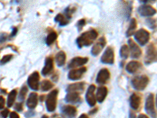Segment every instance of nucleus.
Returning <instances> with one entry per match:
<instances>
[{"label":"nucleus","instance_id":"2f4dec72","mask_svg":"<svg viewBox=\"0 0 157 118\" xmlns=\"http://www.w3.org/2000/svg\"><path fill=\"white\" fill-rule=\"evenodd\" d=\"M147 24L149 25V27L151 28V29H155V28L156 27L155 20L153 19H148V21H147Z\"/></svg>","mask_w":157,"mask_h":118},{"label":"nucleus","instance_id":"a19ab883","mask_svg":"<svg viewBox=\"0 0 157 118\" xmlns=\"http://www.w3.org/2000/svg\"><path fill=\"white\" fill-rule=\"evenodd\" d=\"M16 33H17V29H13V33H12V36H14Z\"/></svg>","mask_w":157,"mask_h":118},{"label":"nucleus","instance_id":"5701e85b","mask_svg":"<svg viewBox=\"0 0 157 118\" xmlns=\"http://www.w3.org/2000/svg\"><path fill=\"white\" fill-rule=\"evenodd\" d=\"M65 99L68 102L75 103V102H78L80 100V97H79V94L76 93V92H68Z\"/></svg>","mask_w":157,"mask_h":118},{"label":"nucleus","instance_id":"dca6fc26","mask_svg":"<svg viewBox=\"0 0 157 118\" xmlns=\"http://www.w3.org/2000/svg\"><path fill=\"white\" fill-rule=\"evenodd\" d=\"M54 69V61L51 57H47L46 59V64L44 68L42 70V74L43 76H47Z\"/></svg>","mask_w":157,"mask_h":118},{"label":"nucleus","instance_id":"2eb2a0df","mask_svg":"<svg viewBox=\"0 0 157 118\" xmlns=\"http://www.w3.org/2000/svg\"><path fill=\"white\" fill-rule=\"evenodd\" d=\"M88 61L87 57H76L71 60L68 65V68L70 69H74L76 67H79L83 65L84 64H86Z\"/></svg>","mask_w":157,"mask_h":118},{"label":"nucleus","instance_id":"4be33fe9","mask_svg":"<svg viewBox=\"0 0 157 118\" xmlns=\"http://www.w3.org/2000/svg\"><path fill=\"white\" fill-rule=\"evenodd\" d=\"M38 103V95L36 93H31L27 101V106L30 109H34Z\"/></svg>","mask_w":157,"mask_h":118},{"label":"nucleus","instance_id":"20e7f679","mask_svg":"<svg viewBox=\"0 0 157 118\" xmlns=\"http://www.w3.org/2000/svg\"><path fill=\"white\" fill-rule=\"evenodd\" d=\"M134 37H135V39L137 40V43L141 46H144L148 42L150 36L149 33L145 29H141L134 34Z\"/></svg>","mask_w":157,"mask_h":118},{"label":"nucleus","instance_id":"c756f323","mask_svg":"<svg viewBox=\"0 0 157 118\" xmlns=\"http://www.w3.org/2000/svg\"><path fill=\"white\" fill-rule=\"evenodd\" d=\"M129 52H130V49H129L127 45H123V47H121L120 50V55L123 58H127L129 56Z\"/></svg>","mask_w":157,"mask_h":118},{"label":"nucleus","instance_id":"cd10ccee","mask_svg":"<svg viewBox=\"0 0 157 118\" xmlns=\"http://www.w3.org/2000/svg\"><path fill=\"white\" fill-rule=\"evenodd\" d=\"M57 35L55 32H50V34L48 35V36L47 37V40H46V42H47V44L49 45V46H50V45H51L52 43H54L56 39H57Z\"/></svg>","mask_w":157,"mask_h":118},{"label":"nucleus","instance_id":"f257e3e1","mask_svg":"<svg viewBox=\"0 0 157 118\" xmlns=\"http://www.w3.org/2000/svg\"><path fill=\"white\" fill-rule=\"evenodd\" d=\"M98 37V32L94 29L87 31L81 35L77 39V43L79 47H84V46H90L93 43L96 38Z\"/></svg>","mask_w":157,"mask_h":118},{"label":"nucleus","instance_id":"4c0bfd02","mask_svg":"<svg viewBox=\"0 0 157 118\" xmlns=\"http://www.w3.org/2000/svg\"><path fill=\"white\" fill-rule=\"evenodd\" d=\"M84 24H85V21H84V20H81L80 22H78V26H80V29H81V28L83 26Z\"/></svg>","mask_w":157,"mask_h":118},{"label":"nucleus","instance_id":"0eeeda50","mask_svg":"<svg viewBox=\"0 0 157 118\" xmlns=\"http://www.w3.org/2000/svg\"><path fill=\"white\" fill-rule=\"evenodd\" d=\"M96 88L94 85H90L88 88L87 91H86V99L87 103L89 104L90 106H94L95 104L97 102L96 96L94 95V91Z\"/></svg>","mask_w":157,"mask_h":118},{"label":"nucleus","instance_id":"72a5a7b5","mask_svg":"<svg viewBox=\"0 0 157 118\" xmlns=\"http://www.w3.org/2000/svg\"><path fill=\"white\" fill-rule=\"evenodd\" d=\"M4 106H5V99L3 97L0 96V109H3Z\"/></svg>","mask_w":157,"mask_h":118},{"label":"nucleus","instance_id":"c9c22d12","mask_svg":"<svg viewBox=\"0 0 157 118\" xmlns=\"http://www.w3.org/2000/svg\"><path fill=\"white\" fill-rule=\"evenodd\" d=\"M10 114V113H9V110H8L7 109H4L3 111H2V116L3 118H6L8 116V115Z\"/></svg>","mask_w":157,"mask_h":118},{"label":"nucleus","instance_id":"423d86ee","mask_svg":"<svg viewBox=\"0 0 157 118\" xmlns=\"http://www.w3.org/2000/svg\"><path fill=\"white\" fill-rule=\"evenodd\" d=\"M39 74L37 72H35L28 79V84L31 89L37 91L39 88Z\"/></svg>","mask_w":157,"mask_h":118},{"label":"nucleus","instance_id":"393cba45","mask_svg":"<svg viewBox=\"0 0 157 118\" xmlns=\"http://www.w3.org/2000/svg\"><path fill=\"white\" fill-rule=\"evenodd\" d=\"M136 29H137V22H136L135 18H133V19H131V21H130V26H129V29L127 32V36H132L134 33V32H135Z\"/></svg>","mask_w":157,"mask_h":118},{"label":"nucleus","instance_id":"412c9836","mask_svg":"<svg viewBox=\"0 0 157 118\" xmlns=\"http://www.w3.org/2000/svg\"><path fill=\"white\" fill-rule=\"evenodd\" d=\"M62 112L69 118H74L76 115V109L74 106H65L62 108Z\"/></svg>","mask_w":157,"mask_h":118},{"label":"nucleus","instance_id":"f03ea898","mask_svg":"<svg viewBox=\"0 0 157 118\" xmlns=\"http://www.w3.org/2000/svg\"><path fill=\"white\" fill-rule=\"evenodd\" d=\"M132 85L137 91L145 90L148 84V78L146 76H138L132 79Z\"/></svg>","mask_w":157,"mask_h":118},{"label":"nucleus","instance_id":"aec40b11","mask_svg":"<svg viewBox=\"0 0 157 118\" xmlns=\"http://www.w3.org/2000/svg\"><path fill=\"white\" fill-rule=\"evenodd\" d=\"M108 94V90L105 87H100L98 88L96 94V99L98 102H102L106 98Z\"/></svg>","mask_w":157,"mask_h":118},{"label":"nucleus","instance_id":"4468645a","mask_svg":"<svg viewBox=\"0 0 157 118\" xmlns=\"http://www.w3.org/2000/svg\"><path fill=\"white\" fill-rule=\"evenodd\" d=\"M110 77V73L107 69H102L98 73V77H97V83L98 84H105L108 81V80Z\"/></svg>","mask_w":157,"mask_h":118},{"label":"nucleus","instance_id":"ea45409f","mask_svg":"<svg viewBox=\"0 0 157 118\" xmlns=\"http://www.w3.org/2000/svg\"><path fill=\"white\" fill-rule=\"evenodd\" d=\"M79 118H89V117H88V116H86V115L82 114L80 116H79Z\"/></svg>","mask_w":157,"mask_h":118},{"label":"nucleus","instance_id":"7c9ffc66","mask_svg":"<svg viewBox=\"0 0 157 118\" xmlns=\"http://www.w3.org/2000/svg\"><path fill=\"white\" fill-rule=\"evenodd\" d=\"M28 92V88L26 87H23L20 91V95H19V99L20 100L23 101L25 98V95Z\"/></svg>","mask_w":157,"mask_h":118},{"label":"nucleus","instance_id":"9b49d317","mask_svg":"<svg viewBox=\"0 0 157 118\" xmlns=\"http://www.w3.org/2000/svg\"><path fill=\"white\" fill-rule=\"evenodd\" d=\"M157 57V51L155 50V47L153 44H150L147 48L146 52V58H145V62L147 64H149L152 61H155Z\"/></svg>","mask_w":157,"mask_h":118},{"label":"nucleus","instance_id":"7ed1b4c3","mask_svg":"<svg viewBox=\"0 0 157 118\" xmlns=\"http://www.w3.org/2000/svg\"><path fill=\"white\" fill-rule=\"evenodd\" d=\"M57 94H58V91L54 90L47 95L46 106H47V109L49 112H53V111L55 110L56 106H57Z\"/></svg>","mask_w":157,"mask_h":118},{"label":"nucleus","instance_id":"37998d69","mask_svg":"<svg viewBox=\"0 0 157 118\" xmlns=\"http://www.w3.org/2000/svg\"><path fill=\"white\" fill-rule=\"evenodd\" d=\"M42 118H48V117H47V116L44 115V116H43V117H42Z\"/></svg>","mask_w":157,"mask_h":118},{"label":"nucleus","instance_id":"a878e982","mask_svg":"<svg viewBox=\"0 0 157 118\" xmlns=\"http://www.w3.org/2000/svg\"><path fill=\"white\" fill-rule=\"evenodd\" d=\"M17 95V91L16 90H13L10 91V93L8 95V99H7V106L8 107H11V106L13 105L15 101V98H16Z\"/></svg>","mask_w":157,"mask_h":118},{"label":"nucleus","instance_id":"79ce46f5","mask_svg":"<svg viewBox=\"0 0 157 118\" xmlns=\"http://www.w3.org/2000/svg\"><path fill=\"white\" fill-rule=\"evenodd\" d=\"M130 118H135V115L132 112H130Z\"/></svg>","mask_w":157,"mask_h":118},{"label":"nucleus","instance_id":"473e14b6","mask_svg":"<svg viewBox=\"0 0 157 118\" xmlns=\"http://www.w3.org/2000/svg\"><path fill=\"white\" fill-rule=\"evenodd\" d=\"M13 55H11V54H9V55H6L4 56L3 57H2V61H1V64H5V63L8 62V61L10 60L11 58H12Z\"/></svg>","mask_w":157,"mask_h":118},{"label":"nucleus","instance_id":"a211bd4d","mask_svg":"<svg viewBox=\"0 0 157 118\" xmlns=\"http://www.w3.org/2000/svg\"><path fill=\"white\" fill-rule=\"evenodd\" d=\"M84 89V83H77V84H70L67 88V91L68 92H76L80 93Z\"/></svg>","mask_w":157,"mask_h":118},{"label":"nucleus","instance_id":"c03bdc74","mask_svg":"<svg viewBox=\"0 0 157 118\" xmlns=\"http://www.w3.org/2000/svg\"><path fill=\"white\" fill-rule=\"evenodd\" d=\"M155 102H156V106H157V95H156V98H155Z\"/></svg>","mask_w":157,"mask_h":118},{"label":"nucleus","instance_id":"f704fd0d","mask_svg":"<svg viewBox=\"0 0 157 118\" xmlns=\"http://www.w3.org/2000/svg\"><path fill=\"white\" fill-rule=\"evenodd\" d=\"M15 109L17 111H21L23 109V105H22L21 102H19V103H17L16 106H15Z\"/></svg>","mask_w":157,"mask_h":118},{"label":"nucleus","instance_id":"1a4fd4ad","mask_svg":"<svg viewBox=\"0 0 157 118\" xmlns=\"http://www.w3.org/2000/svg\"><path fill=\"white\" fill-rule=\"evenodd\" d=\"M101 61L105 64H113L114 62V51L112 47H108L101 57Z\"/></svg>","mask_w":157,"mask_h":118},{"label":"nucleus","instance_id":"c85d7f7f","mask_svg":"<svg viewBox=\"0 0 157 118\" xmlns=\"http://www.w3.org/2000/svg\"><path fill=\"white\" fill-rule=\"evenodd\" d=\"M53 87H54V84H52L50 81H47V80L43 81L41 84V89L43 91H48V90L51 89Z\"/></svg>","mask_w":157,"mask_h":118},{"label":"nucleus","instance_id":"f8f14e48","mask_svg":"<svg viewBox=\"0 0 157 118\" xmlns=\"http://www.w3.org/2000/svg\"><path fill=\"white\" fill-rule=\"evenodd\" d=\"M106 44V41L104 37L100 38V39H98V41L94 45L93 48H92V50H91V53L94 56H97L98 54H99L101 53L103 48L105 47Z\"/></svg>","mask_w":157,"mask_h":118},{"label":"nucleus","instance_id":"f3484780","mask_svg":"<svg viewBox=\"0 0 157 118\" xmlns=\"http://www.w3.org/2000/svg\"><path fill=\"white\" fill-rule=\"evenodd\" d=\"M130 105L133 109H138L141 106V97L137 94H133L130 98Z\"/></svg>","mask_w":157,"mask_h":118},{"label":"nucleus","instance_id":"9d476101","mask_svg":"<svg viewBox=\"0 0 157 118\" xmlns=\"http://www.w3.org/2000/svg\"><path fill=\"white\" fill-rule=\"evenodd\" d=\"M138 13L141 16L149 17L156 14V10L149 5H142L138 8Z\"/></svg>","mask_w":157,"mask_h":118},{"label":"nucleus","instance_id":"e433bc0d","mask_svg":"<svg viewBox=\"0 0 157 118\" xmlns=\"http://www.w3.org/2000/svg\"><path fill=\"white\" fill-rule=\"evenodd\" d=\"M10 118H20V117H19V115H18L17 113H15V112H12V113H10Z\"/></svg>","mask_w":157,"mask_h":118},{"label":"nucleus","instance_id":"b1692460","mask_svg":"<svg viewBox=\"0 0 157 118\" xmlns=\"http://www.w3.org/2000/svg\"><path fill=\"white\" fill-rule=\"evenodd\" d=\"M66 60V54L64 51L58 52L56 55V62L58 66H63Z\"/></svg>","mask_w":157,"mask_h":118},{"label":"nucleus","instance_id":"58836bf2","mask_svg":"<svg viewBox=\"0 0 157 118\" xmlns=\"http://www.w3.org/2000/svg\"><path fill=\"white\" fill-rule=\"evenodd\" d=\"M137 118H148V116H146V115H145V114H140Z\"/></svg>","mask_w":157,"mask_h":118},{"label":"nucleus","instance_id":"6ab92c4d","mask_svg":"<svg viewBox=\"0 0 157 118\" xmlns=\"http://www.w3.org/2000/svg\"><path fill=\"white\" fill-rule=\"evenodd\" d=\"M141 67V63H139L138 61H132L127 65L126 69H127V71L128 72V73H135L136 72L138 71V69H139Z\"/></svg>","mask_w":157,"mask_h":118},{"label":"nucleus","instance_id":"6e6552de","mask_svg":"<svg viewBox=\"0 0 157 118\" xmlns=\"http://www.w3.org/2000/svg\"><path fill=\"white\" fill-rule=\"evenodd\" d=\"M128 44L129 47H130V55H131V57L133 58H138L141 55V50L140 49V47L131 39H129Z\"/></svg>","mask_w":157,"mask_h":118},{"label":"nucleus","instance_id":"ddd939ff","mask_svg":"<svg viewBox=\"0 0 157 118\" xmlns=\"http://www.w3.org/2000/svg\"><path fill=\"white\" fill-rule=\"evenodd\" d=\"M86 69L85 67H82L80 69H71L68 73V78L71 81H77L82 78L83 73L86 72Z\"/></svg>","mask_w":157,"mask_h":118},{"label":"nucleus","instance_id":"bb28decb","mask_svg":"<svg viewBox=\"0 0 157 118\" xmlns=\"http://www.w3.org/2000/svg\"><path fill=\"white\" fill-rule=\"evenodd\" d=\"M68 19L69 18L65 17L64 15L61 14H59L56 16L55 21L56 22H59V24L61 25H65L68 23Z\"/></svg>","mask_w":157,"mask_h":118},{"label":"nucleus","instance_id":"39448f33","mask_svg":"<svg viewBox=\"0 0 157 118\" xmlns=\"http://www.w3.org/2000/svg\"><path fill=\"white\" fill-rule=\"evenodd\" d=\"M145 110L150 116H152V118H156V113H155V105H154V96L152 94H150L146 98Z\"/></svg>","mask_w":157,"mask_h":118}]
</instances>
